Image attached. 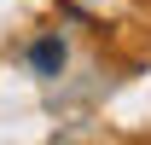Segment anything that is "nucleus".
Listing matches in <instances>:
<instances>
[{
  "label": "nucleus",
  "mask_w": 151,
  "mask_h": 145,
  "mask_svg": "<svg viewBox=\"0 0 151 145\" xmlns=\"http://www.w3.org/2000/svg\"><path fill=\"white\" fill-rule=\"evenodd\" d=\"M29 64H35L41 75H52L58 64H64V41H35V52H29Z\"/></svg>",
  "instance_id": "obj_1"
}]
</instances>
